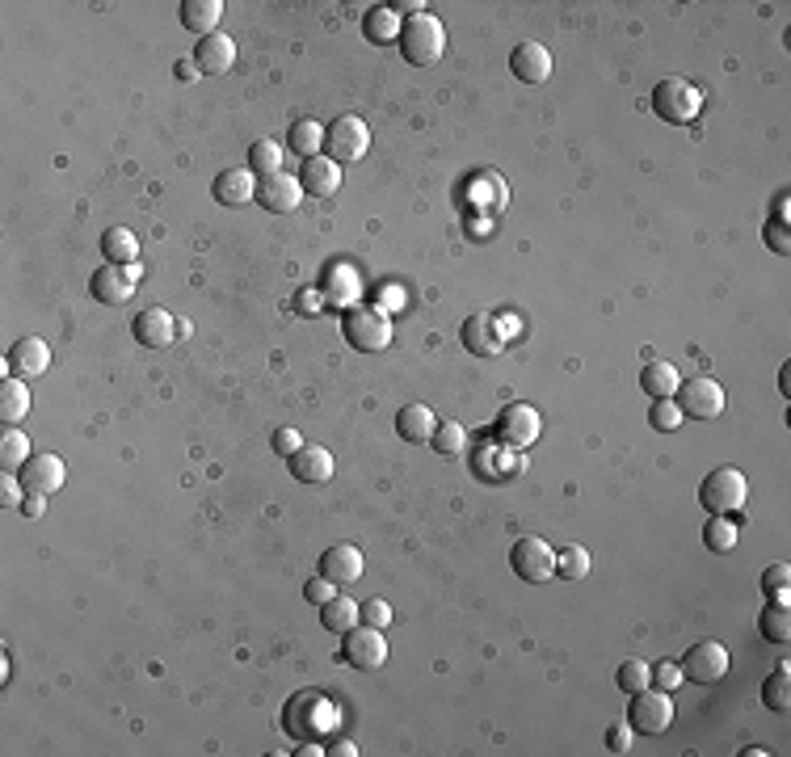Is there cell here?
Here are the masks:
<instances>
[{"mask_svg": "<svg viewBox=\"0 0 791 757\" xmlns=\"http://www.w3.org/2000/svg\"><path fill=\"white\" fill-rule=\"evenodd\" d=\"M282 156H287V148H282V143H274V139L253 143V148H249V173H253V177H274V173H282Z\"/></svg>", "mask_w": 791, "mask_h": 757, "instance_id": "33", "label": "cell"}, {"mask_svg": "<svg viewBox=\"0 0 791 757\" xmlns=\"http://www.w3.org/2000/svg\"><path fill=\"white\" fill-rule=\"evenodd\" d=\"M678 383H682V375H678L674 362H648L644 371H640V387H644V392L653 396V400H674Z\"/></svg>", "mask_w": 791, "mask_h": 757, "instance_id": "28", "label": "cell"}, {"mask_svg": "<svg viewBox=\"0 0 791 757\" xmlns=\"http://www.w3.org/2000/svg\"><path fill=\"white\" fill-rule=\"evenodd\" d=\"M758 631L770 644H787L791 640V615H787V602H770L758 619Z\"/></svg>", "mask_w": 791, "mask_h": 757, "instance_id": "36", "label": "cell"}, {"mask_svg": "<svg viewBox=\"0 0 791 757\" xmlns=\"http://www.w3.org/2000/svg\"><path fill=\"white\" fill-rule=\"evenodd\" d=\"M320 295H324L329 308L350 312L362 299V278L350 270V265H329V270H324V282H320Z\"/></svg>", "mask_w": 791, "mask_h": 757, "instance_id": "17", "label": "cell"}, {"mask_svg": "<svg viewBox=\"0 0 791 757\" xmlns=\"http://www.w3.org/2000/svg\"><path fill=\"white\" fill-rule=\"evenodd\" d=\"M766 249L770 253H779V257H787L791 253V236H787V223L783 219H766Z\"/></svg>", "mask_w": 791, "mask_h": 757, "instance_id": "44", "label": "cell"}, {"mask_svg": "<svg viewBox=\"0 0 791 757\" xmlns=\"http://www.w3.org/2000/svg\"><path fill=\"white\" fill-rule=\"evenodd\" d=\"M295 177H299L303 194H312V198H333L341 190V165H337V160H329L324 152L312 156V160H303V169Z\"/></svg>", "mask_w": 791, "mask_h": 757, "instance_id": "20", "label": "cell"}, {"mask_svg": "<svg viewBox=\"0 0 791 757\" xmlns=\"http://www.w3.org/2000/svg\"><path fill=\"white\" fill-rule=\"evenodd\" d=\"M320 623H324V631H333V636H346V631H354L362 623V606L354 598H346V593H337L333 602L320 606Z\"/></svg>", "mask_w": 791, "mask_h": 757, "instance_id": "26", "label": "cell"}, {"mask_svg": "<svg viewBox=\"0 0 791 757\" xmlns=\"http://www.w3.org/2000/svg\"><path fill=\"white\" fill-rule=\"evenodd\" d=\"M101 253H106L110 265H135L139 261V240L131 228H110L101 236Z\"/></svg>", "mask_w": 791, "mask_h": 757, "instance_id": "32", "label": "cell"}, {"mask_svg": "<svg viewBox=\"0 0 791 757\" xmlns=\"http://www.w3.org/2000/svg\"><path fill=\"white\" fill-rule=\"evenodd\" d=\"M430 446L438 450V455L455 459V455H463V450H468V429H463L459 421H438V429H434Z\"/></svg>", "mask_w": 791, "mask_h": 757, "instance_id": "37", "label": "cell"}, {"mask_svg": "<svg viewBox=\"0 0 791 757\" xmlns=\"http://www.w3.org/2000/svg\"><path fill=\"white\" fill-rule=\"evenodd\" d=\"M223 17V0H181V26H186L190 34H215Z\"/></svg>", "mask_w": 791, "mask_h": 757, "instance_id": "27", "label": "cell"}, {"mask_svg": "<svg viewBox=\"0 0 791 757\" xmlns=\"http://www.w3.org/2000/svg\"><path fill=\"white\" fill-rule=\"evenodd\" d=\"M459 341H463V350L476 354V358H497L505 350V329L493 312H476V316L463 320Z\"/></svg>", "mask_w": 791, "mask_h": 757, "instance_id": "13", "label": "cell"}, {"mask_svg": "<svg viewBox=\"0 0 791 757\" xmlns=\"http://www.w3.org/2000/svg\"><path fill=\"white\" fill-rule=\"evenodd\" d=\"M17 480L26 484V493L51 497V493H59V488H64L68 467H64V459H59V455H30L26 467L17 472Z\"/></svg>", "mask_w": 791, "mask_h": 757, "instance_id": "14", "label": "cell"}, {"mask_svg": "<svg viewBox=\"0 0 791 757\" xmlns=\"http://www.w3.org/2000/svg\"><path fill=\"white\" fill-rule=\"evenodd\" d=\"M703 89L695 85V80L686 76H665L661 85L653 89V114L674 122V127H686V122H695L703 114Z\"/></svg>", "mask_w": 791, "mask_h": 757, "instance_id": "3", "label": "cell"}, {"mask_svg": "<svg viewBox=\"0 0 791 757\" xmlns=\"http://www.w3.org/2000/svg\"><path fill=\"white\" fill-rule=\"evenodd\" d=\"M682 417H699V421H716L724 413V387L712 375H699V379H682L678 392H674Z\"/></svg>", "mask_w": 791, "mask_h": 757, "instance_id": "10", "label": "cell"}, {"mask_svg": "<svg viewBox=\"0 0 791 757\" xmlns=\"http://www.w3.org/2000/svg\"><path fill=\"white\" fill-rule=\"evenodd\" d=\"M320 753H329V749H320V745H312V741L299 749V757H320Z\"/></svg>", "mask_w": 791, "mask_h": 757, "instance_id": "55", "label": "cell"}, {"mask_svg": "<svg viewBox=\"0 0 791 757\" xmlns=\"http://www.w3.org/2000/svg\"><path fill=\"white\" fill-rule=\"evenodd\" d=\"M791 673H787V665H779L775 673H770V682L762 686V703L775 711V715H787V707H791Z\"/></svg>", "mask_w": 791, "mask_h": 757, "instance_id": "38", "label": "cell"}, {"mask_svg": "<svg viewBox=\"0 0 791 757\" xmlns=\"http://www.w3.org/2000/svg\"><path fill=\"white\" fill-rule=\"evenodd\" d=\"M173 72H177V80H194L198 76V64H194V59H177Z\"/></svg>", "mask_w": 791, "mask_h": 757, "instance_id": "52", "label": "cell"}, {"mask_svg": "<svg viewBox=\"0 0 791 757\" xmlns=\"http://www.w3.org/2000/svg\"><path fill=\"white\" fill-rule=\"evenodd\" d=\"M590 568H594V560H590V551H585L581 543H569L564 551H556V577L585 581V577H590Z\"/></svg>", "mask_w": 791, "mask_h": 757, "instance_id": "34", "label": "cell"}, {"mask_svg": "<svg viewBox=\"0 0 791 757\" xmlns=\"http://www.w3.org/2000/svg\"><path fill=\"white\" fill-rule=\"evenodd\" d=\"M682 682H695V686H712L728 673V648L720 640H703L695 648H686L682 657Z\"/></svg>", "mask_w": 791, "mask_h": 757, "instance_id": "11", "label": "cell"}, {"mask_svg": "<svg viewBox=\"0 0 791 757\" xmlns=\"http://www.w3.org/2000/svg\"><path fill=\"white\" fill-rule=\"evenodd\" d=\"M341 337L358 354H379L392 345V316L383 308H371V303H358L341 316Z\"/></svg>", "mask_w": 791, "mask_h": 757, "instance_id": "2", "label": "cell"}, {"mask_svg": "<svg viewBox=\"0 0 791 757\" xmlns=\"http://www.w3.org/2000/svg\"><path fill=\"white\" fill-rule=\"evenodd\" d=\"M400 17L392 13V5H383V9H371L367 17H362V34H367V43H375V47H388V43H400Z\"/></svg>", "mask_w": 791, "mask_h": 757, "instance_id": "30", "label": "cell"}, {"mask_svg": "<svg viewBox=\"0 0 791 757\" xmlns=\"http://www.w3.org/2000/svg\"><path fill=\"white\" fill-rule=\"evenodd\" d=\"M287 463H291V476L299 484H329L333 467H337L333 455H329V446H299Z\"/></svg>", "mask_w": 791, "mask_h": 757, "instance_id": "22", "label": "cell"}, {"mask_svg": "<svg viewBox=\"0 0 791 757\" xmlns=\"http://www.w3.org/2000/svg\"><path fill=\"white\" fill-rule=\"evenodd\" d=\"M400 55L409 59L413 68H434L438 59L446 55V26L438 22L434 13H417L400 26Z\"/></svg>", "mask_w": 791, "mask_h": 757, "instance_id": "1", "label": "cell"}, {"mask_svg": "<svg viewBox=\"0 0 791 757\" xmlns=\"http://www.w3.org/2000/svg\"><path fill=\"white\" fill-rule=\"evenodd\" d=\"M615 686H619L623 694L648 690V686H653V665H644V661H623V665L615 669Z\"/></svg>", "mask_w": 791, "mask_h": 757, "instance_id": "40", "label": "cell"}, {"mask_svg": "<svg viewBox=\"0 0 791 757\" xmlns=\"http://www.w3.org/2000/svg\"><path fill=\"white\" fill-rule=\"evenodd\" d=\"M287 148H291L295 156H303V160L320 156V148H324V127H320L316 118H299V122H291V131H287Z\"/></svg>", "mask_w": 791, "mask_h": 757, "instance_id": "31", "label": "cell"}, {"mask_svg": "<svg viewBox=\"0 0 791 757\" xmlns=\"http://www.w3.org/2000/svg\"><path fill=\"white\" fill-rule=\"evenodd\" d=\"M341 657H346V665H354V669H362V673H371V669H379L383 661H388V640H383L379 627L358 623L354 631H346Z\"/></svg>", "mask_w": 791, "mask_h": 757, "instance_id": "12", "label": "cell"}, {"mask_svg": "<svg viewBox=\"0 0 791 757\" xmlns=\"http://www.w3.org/2000/svg\"><path fill=\"white\" fill-rule=\"evenodd\" d=\"M295 312L308 316V320H316V316L324 312V295H320V291H299V295H295Z\"/></svg>", "mask_w": 791, "mask_h": 757, "instance_id": "49", "label": "cell"}, {"mask_svg": "<svg viewBox=\"0 0 791 757\" xmlns=\"http://www.w3.org/2000/svg\"><path fill=\"white\" fill-rule=\"evenodd\" d=\"M303 598H308L312 606H324V602H333V598H337V585H333L329 577H320V572H316V577H312L308 585H303Z\"/></svg>", "mask_w": 791, "mask_h": 757, "instance_id": "45", "label": "cell"}, {"mask_svg": "<svg viewBox=\"0 0 791 757\" xmlns=\"http://www.w3.org/2000/svg\"><path fill=\"white\" fill-rule=\"evenodd\" d=\"M510 568H514L518 581H531V585L552 581L556 577V547L547 539H539V535H526L510 551Z\"/></svg>", "mask_w": 791, "mask_h": 757, "instance_id": "7", "label": "cell"}, {"mask_svg": "<svg viewBox=\"0 0 791 757\" xmlns=\"http://www.w3.org/2000/svg\"><path fill=\"white\" fill-rule=\"evenodd\" d=\"M5 366H9V375H17V379H43L47 375V366H51V345L43 341V337H22L9 350V358H5Z\"/></svg>", "mask_w": 791, "mask_h": 757, "instance_id": "16", "label": "cell"}, {"mask_svg": "<svg viewBox=\"0 0 791 757\" xmlns=\"http://www.w3.org/2000/svg\"><path fill=\"white\" fill-rule=\"evenodd\" d=\"M26 459H30V438L17 425H9L5 438H0V467H5V472H22Z\"/></svg>", "mask_w": 791, "mask_h": 757, "instance_id": "35", "label": "cell"}, {"mask_svg": "<svg viewBox=\"0 0 791 757\" xmlns=\"http://www.w3.org/2000/svg\"><path fill=\"white\" fill-rule=\"evenodd\" d=\"M787 581H791V568L787 564H770L762 572V593L775 602H787Z\"/></svg>", "mask_w": 791, "mask_h": 757, "instance_id": "42", "label": "cell"}, {"mask_svg": "<svg viewBox=\"0 0 791 757\" xmlns=\"http://www.w3.org/2000/svg\"><path fill=\"white\" fill-rule=\"evenodd\" d=\"M539 434H543V421H539V408H531V404H510V408H501L497 413V421H493V438L501 442V446H510V450H531L535 442H539Z\"/></svg>", "mask_w": 791, "mask_h": 757, "instance_id": "6", "label": "cell"}, {"mask_svg": "<svg viewBox=\"0 0 791 757\" xmlns=\"http://www.w3.org/2000/svg\"><path fill=\"white\" fill-rule=\"evenodd\" d=\"M270 446H274V455H282V459H291L299 446H308L303 442V434L295 425H282V429H274V438H270Z\"/></svg>", "mask_w": 791, "mask_h": 757, "instance_id": "43", "label": "cell"}, {"mask_svg": "<svg viewBox=\"0 0 791 757\" xmlns=\"http://www.w3.org/2000/svg\"><path fill=\"white\" fill-rule=\"evenodd\" d=\"M257 202H261V211H270V215L299 211V202H303V186H299V177H291V173L261 177V181H257Z\"/></svg>", "mask_w": 791, "mask_h": 757, "instance_id": "15", "label": "cell"}, {"mask_svg": "<svg viewBox=\"0 0 791 757\" xmlns=\"http://www.w3.org/2000/svg\"><path fill=\"white\" fill-rule=\"evenodd\" d=\"M703 543L716 551V556H728V551L737 547V526H733V518H707V526H703Z\"/></svg>", "mask_w": 791, "mask_h": 757, "instance_id": "39", "label": "cell"}, {"mask_svg": "<svg viewBox=\"0 0 791 757\" xmlns=\"http://www.w3.org/2000/svg\"><path fill=\"white\" fill-rule=\"evenodd\" d=\"M627 724L640 736H661L669 724H674V703H669V690L648 686L640 694H627Z\"/></svg>", "mask_w": 791, "mask_h": 757, "instance_id": "5", "label": "cell"}, {"mask_svg": "<svg viewBox=\"0 0 791 757\" xmlns=\"http://www.w3.org/2000/svg\"><path fill=\"white\" fill-rule=\"evenodd\" d=\"M139 278H144V270H139V261L135 265H101V270L89 278V291H93V299L97 303H106V308H123V303L139 291Z\"/></svg>", "mask_w": 791, "mask_h": 757, "instance_id": "9", "label": "cell"}, {"mask_svg": "<svg viewBox=\"0 0 791 757\" xmlns=\"http://www.w3.org/2000/svg\"><path fill=\"white\" fill-rule=\"evenodd\" d=\"M324 148H329V160H337V165H354V160H362L371 148V127L354 114H341L329 122Z\"/></svg>", "mask_w": 791, "mask_h": 757, "instance_id": "8", "label": "cell"}, {"mask_svg": "<svg viewBox=\"0 0 791 757\" xmlns=\"http://www.w3.org/2000/svg\"><path fill=\"white\" fill-rule=\"evenodd\" d=\"M510 72L522 80V85H543L552 76V51L543 43H518L510 51Z\"/></svg>", "mask_w": 791, "mask_h": 757, "instance_id": "21", "label": "cell"}, {"mask_svg": "<svg viewBox=\"0 0 791 757\" xmlns=\"http://www.w3.org/2000/svg\"><path fill=\"white\" fill-rule=\"evenodd\" d=\"M653 686L674 694L678 686H686V682H682V669H678L674 661H661V665H653Z\"/></svg>", "mask_w": 791, "mask_h": 757, "instance_id": "46", "label": "cell"}, {"mask_svg": "<svg viewBox=\"0 0 791 757\" xmlns=\"http://www.w3.org/2000/svg\"><path fill=\"white\" fill-rule=\"evenodd\" d=\"M362 568H367V560H362V551L354 543H337L320 556V577H329L337 589L362 581Z\"/></svg>", "mask_w": 791, "mask_h": 757, "instance_id": "18", "label": "cell"}, {"mask_svg": "<svg viewBox=\"0 0 791 757\" xmlns=\"http://www.w3.org/2000/svg\"><path fill=\"white\" fill-rule=\"evenodd\" d=\"M682 408L674 400H653V408H648V425L661 429V434H674V429L682 425Z\"/></svg>", "mask_w": 791, "mask_h": 757, "instance_id": "41", "label": "cell"}, {"mask_svg": "<svg viewBox=\"0 0 791 757\" xmlns=\"http://www.w3.org/2000/svg\"><path fill=\"white\" fill-rule=\"evenodd\" d=\"M22 518H43L47 514V497H38V493H26V501H22V509H17Z\"/></svg>", "mask_w": 791, "mask_h": 757, "instance_id": "51", "label": "cell"}, {"mask_svg": "<svg viewBox=\"0 0 791 757\" xmlns=\"http://www.w3.org/2000/svg\"><path fill=\"white\" fill-rule=\"evenodd\" d=\"M22 501H26V484L22 480H13V476L0 480V505H5V509H22Z\"/></svg>", "mask_w": 791, "mask_h": 757, "instance_id": "48", "label": "cell"}, {"mask_svg": "<svg viewBox=\"0 0 791 757\" xmlns=\"http://www.w3.org/2000/svg\"><path fill=\"white\" fill-rule=\"evenodd\" d=\"M211 198L219 202V207H245V202L257 198V177L249 169H228L215 177L211 186Z\"/></svg>", "mask_w": 791, "mask_h": 757, "instance_id": "24", "label": "cell"}, {"mask_svg": "<svg viewBox=\"0 0 791 757\" xmlns=\"http://www.w3.org/2000/svg\"><path fill=\"white\" fill-rule=\"evenodd\" d=\"M329 753H333V757H354V753H358V749H354V745H350V741H337V745H333V749H329Z\"/></svg>", "mask_w": 791, "mask_h": 757, "instance_id": "53", "label": "cell"}, {"mask_svg": "<svg viewBox=\"0 0 791 757\" xmlns=\"http://www.w3.org/2000/svg\"><path fill=\"white\" fill-rule=\"evenodd\" d=\"M26 413H30V383L9 375L0 383V421L17 425V421H26Z\"/></svg>", "mask_w": 791, "mask_h": 757, "instance_id": "29", "label": "cell"}, {"mask_svg": "<svg viewBox=\"0 0 791 757\" xmlns=\"http://www.w3.org/2000/svg\"><path fill=\"white\" fill-rule=\"evenodd\" d=\"M779 387H783V396H791V366L783 362V371H779Z\"/></svg>", "mask_w": 791, "mask_h": 757, "instance_id": "54", "label": "cell"}, {"mask_svg": "<svg viewBox=\"0 0 791 757\" xmlns=\"http://www.w3.org/2000/svg\"><path fill=\"white\" fill-rule=\"evenodd\" d=\"M434 429H438V417L430 413V404H404L400 413H396V434L409 442V446L430 442Z\"/></svg>", "mask_w": 791, "mask_h": 757, "instance_id": "25", "label": "cell"}, {"mask_svg": "<svg viewBox=\"0 0 791 757\" xmlns=\"http://www.w3.org/2000/svg\"><path fill=\"white\" fill-rule=\"evenodd\" d=\"M194 64H198V72H207V76H228L232 64H236V43L228 34L215 30V34H207L194 47Z\"/></svg>", "mask_w": 791, "mask_h": 757, "instance_id": "23", "label": "cell"}, {"mask_svg": "<svg viewBox=\"0 0 791 757\" xmlns=\"http://www.w3.org/2000/svg\"><path fill=\"white\" fill-rule=\"evenodd\" d=\"M745 501H749V480H745V472H737V467H716V472L699 484V505L712 518L741 514Z\"/></svg>", "mask_w": 791, "mask_h": 757, "instance_id": "4", "label": "cell"}, {"mask_svg": "<svg viewBox=\"0 0 791 757\" xmlns=\"http://www.w3.org/2000/svg\"><path fill=\"white\" fill-rule=\"evenodd\" d=\"M606 749H611V753H627V749H632V724H615L611 732H606Z\"/></svg>", "mask_w": 791, "mask_h": 757, "instance_id": "50", "label": "cell"}, {"mask_svg": "<svg viewBox=\"0 0 791 757\" xmlns=\"http://www.w3.org/2000/svg\"><path fill=\"white\" fill-rule=\"evenodd\" d=\"M131 333H135V341L144 345V350H165V345L177 341V320H173V312H165V308H148V312L135 316Z\"/></svg>", "mask_w": 791, "mask_h": 757, "instance_id": "19", "label": "cell"}, {"mask_svg": "<svg viewBox=\"0 0 791 757\" xmlns=\"http://www.w3.org/2000/svg\"><path fill=\"white\" fill-rule=\"evenodd\" d=\"M362 623H367V627H388L392 623V606L388 602H383V598H371V602H362Z\"/></svg>", "mask_w": 791, "mask_h": 757, "instance_id": "47", "label": "cell"}]
</instances>
